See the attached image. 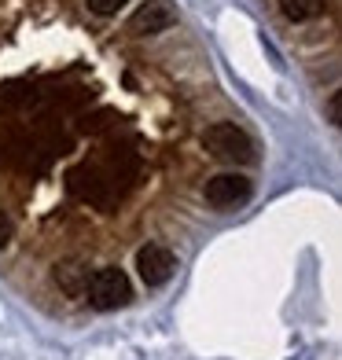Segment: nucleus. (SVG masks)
<instances>
[{
  "label": "nucleus",
  "mask_w": 342,
  "mask_h": 360,
  "mask_svg": "<svg viewBox=\"0 0 342 360\" xmlns=\"http://www.w3.org/2000/svg\"><path fill=\"white\" fill-rule=\"evenodd\" d=\"M81 294L89 298L92 309L110 313V309H122V305L133 302V283H129V276L122 269H96V272L85 276Z\"/></svg>",
  "instance_id": "1"
},
{
  "label": "nucleus",
  "mask_w": 342,
  "mask_h": 360,
  "mask_svg": "<svg viewBox=\"0 0 342 360\" xmlns=\"http://www.w3.org/2000/svg\"><path fill=\"white\" fill-rule=\"evenodd\" d=\"M203 147L214 158H224V162H254V143H251V136L243 133L239 125H232V122H217V125H210L206 133H203Z\"/></svg>",
  "instance_id": "2"
},
{
  "label": "nucleus",
  "mask_w": 342,
  "mask_h": 360,
  "mask_svg": "<svg viewBox=\"0 0 342 360\" xmlns=\"http://www.w3.org/2000/svg\"><path fill=\"white\" fill-rule=\"evenodd\" d=\"M137 272L148 287H166L177 272V257L162 243H148V247L137 250Z\"/></svg>",
  "instance_id": "3"
},
{
  "label": "nucleus",
  "mask_w": 342,
  "mask_h": 360,
  "mask_svg": "<svg viewBox=\"0 0 342 360\" xmlns=\"http://www.w3.org/2000/svg\"><path fill=\"white\" fill-rule=\"evenodd\" d=\"M177 22V8L170 0H148V4H140L133 11V19H129V34L137 37H155L162 30H170Z\"/></svg>",
  "instance_id": "4"
},
{
  "label": "nucleus",
  "mask_w": 342,
  "mask_h": 360,
  "mask_svg": "<svg viewBox=\"0 0 342 360\" xmlns=\"http://www.w3.org/2000/svg\"><path fill=\"white\" fill-rule=\"evenodd\" d=\"M251 199V180L243 173H217L206 180V202L217 206V210H228V206H239Z\"/></svg>",
  "instance_id": "5"
},
{
  "label": "nucleus",
  "mask_w": 342,
  "mask_h": 360,
  "mask_svg": "<svg viewBox=\"0 0 342 360\" xmlns=\"http://www.w3.org/2000/svg\"><path fill=\"white\" fill-rule=\"evenodd\" d=\"M280 11L291 22H309L324 11V0H280Z\"/></svg>",
  "instance_id": "6"
},
{
  "label": "nucleus",
  "mask_w": 342,
  "mask_h": 360,
  "mask_svg": "<svg viewBox=\"0 0 342 360\" xmlns=\"http://www.w3.org/2000/svg\"><path fill=\"white\" fill-rule=\"evenodd\" d=\"M85 269H77V265H56V280L63 283V290H70V294H81V287H85Z\"/></svg>",
  "instance_id": "7"
},
{
  "label": "nucleus",
  "mask_w": 342,
  "mask_h": 360,
  "mask_svg": "<svg viewBox=\"0 0 342 360\" xmlns=\"http://www.w3.org/2000/svg\"><path fill=\"white\" fill-rule=\"evenodd\" d=\"M122 4H129V0H89V11H96V15H114Z\"/></svg>",
  "instance_id": "8"
},
{
  "label": "nucleus",
  "mask_w": 342,
  "mask_h": 360,
  "mask_svg": "<svg viewBox=\"0 0 342 360\" xmlns=\"http://www.w3.org/2000/svg\"><path fill=\"white\" fill-rule=\"evenodd\" d=\"M328 122H331V125L342 122V96H338V92L328 96Z\"/></svg>",
  "instance_id": "9"
},
{
  "label": "nucleus",
  "mask_w": 342,
  "mask_h": 360,
  "mask_svg": "<svg viewBox=\"0 0 342 360\" xmlns=\"http://www.w3.org/2000/svg\"><path fill=\"white\" fill-rule=\"evenodd\" d=\"M11 232H15V228H11V217L4 214V210H0V250H4L8 243H11Z\"/></svg>",
  "instance_id": "10"
}]
</instances>
